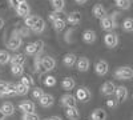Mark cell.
<instances>
[{
  "instance_id": "obj_1",
  "label": "cell",
  "mask_w": 133,
  "mask_h": 120,
  "mask_svg": "<svg viewBox=\"0 0 133 120\" xmlns=\"http://www.w3.org/2000/svg\"><path fill=\"white\" fill-rule=\"evenodd\" d=\"M115 78L118 80H130L133 78V68L124 65V67H118L115 71Z\"/></svg>"
},
{
  "instance_id": "obj_2",
  "label": "cell",
  "mask_w": 133,
  "mask_h": 120,
  "mask_svg": "<svg viewBox=\"0 0 133 120\" xmlns=\"http://www.w3.org/2000/svg\"><path fill=\"white\" fill-rule=\"evenodd\" d=\"M117 15H118V14H113L112 16H107V17H104V19L100 20V26H101V28L105 29V31H112V29H115V28L117 27V23H116V16H117Z\"/></svg>"
},
{
  "instance_id": "obj_3",
  "label": "cell",
  "mask_w": 133,
  "mask_h": 120,
  "mask_svg": "<svg viewBox=\"0 0 133 120\" xmlns=\"http://www.w3.org/2000/svg\"><path fill=\"white\" fill-rule=\"evenodd\" d=\"M55 67H56V60H55L52 56H43L41 58V71L44 72H49L52 70H55Z\"/></svg>"
},
{
  "instance_id": "obj_4",
  "label": "cell",
  "mask_w": 133,
  "mask_h": 120,
  "mask_svg": "<svg viewBox=\"0 0 133 120\" xmlns=\"http://www.w3.org/2000/svg\"><path fill=\"white\" fill-rule=\"evenodd\" d=\"M104 43L108 48H115L118 46V35L115 32H108L104 36Z\"/></svg>"
},
{
  "instance_id": "obj_5",
  "label": "cell",
  "mask_w": 133,
  "mask_h": 120,
  "mask_svg": "<svg viewBox=\"0 0 133 120\" xmlns=\"http://www.w3.org/2000/svg\"><path fill=\"white\" fill-rule=\"evenodd\" d=\"M76 99L81 102V103H87L88 100L91 99V92L88 88H85V87H80V88L76 90Z\"/></svg>"
},
{
  "instance_id": "obj_6",
  "label": "cell",
  "mask_w": 133,
  "mask_h": 120,
  "mask_svg": "<svg viewBox=\"0 0 133 120\" xmlns=\"http://www.w3.org/2000/svg\"><path fill=\"white\" fill-rule=\"evenodd\" d=\"M21 46H23V39L20 36H14L9 37V40L7 41V48L11 51H17Z\"/></svg>"
},
{
  "instance_id": "obj_7",
  "label": "cell",
  "mask_w": 133,
  "mask_h": 120,
  "mask_svg": "<svg viewBox=\"0 0 133 120\" xmlns=\"http://www.w3.org/2000/svg\"><path fill=\"white\" fill-rule=\"evenodd\" d=\"M61 104L65 107V108H71V107H76L77 104V99H76V96L72 95V93H65L61 96Z\"/></svg>"
},
{
  "instance_id": "obj_8",
  "label": "cell",
  "mask_w": 133,
  "mask_h": 120,
  "mask_svg": "<svg viewBox=\"0 0 133 120\" xmlns=\"http://www.w3.org/2000/svg\"><path fill=\"white\" fill-rule=\"evenodd\" d=\"M108 71H109V64H108V61H105V60H98V61L96 63V65H95V72H96L98 76L107 75Z\"/></svg>"
},
{
  "instance_id": "obj_9",
  "label": "cell",
  "mask_w": 133,
  "mask_h": 120,
  "mask_svg": "<svg viewBox=\"0 0 133 120\" xmlns=\"http://www.w3.org/2000/svg\"><path fill=\"white\" fill-rule=\"evenodd\" d=\"M19 110L23 113H32L35 112V103L31 100H23L19 104Z\"/></svg>"
},
{
  "instance_id": "obj_10",
  "label": "cell",
  "mask_w": 133,
  "mask_h": 120,
  "mask_svg": "<svg viewBox=\"0 0 133 120\" xmlns=\"http://www.w3.org/2000/svg\"><path fill=\"white\" fill-rule=\"evenodd\" d=\"M116 90H117V87L115 85V83L113 81H105L104 84H103V87H101V92H103V95H105V96H110V95H113V93H116Z\"/></svg>"
},
{
  "instance_id": "obj_11",
  "label": "cell",
  "mask_w": 133,
  "mask_h": 120,
  "mask_svg": "<svg viewBox=\"0 0 133 120\" xmlns=\"http://www.w3.org/2000/svg\"><path fill=\"white\" fill-rule=\"evenodd\" d=\"M116 100L117 102H120V103H123V102H125L127 99H128V88L127 87H124V85H120V87H117V90H116Z\"/></svg>"
},
{
  "instance_id": "obj_12",
  "label": "cell",
  "mask_w": 133,
  "mask_h": 120,
  "mask_svg": "<svg viewBox=\"0 0 133 120\" xmlns=\"http://www.w3.org/2000/svg\"><path fill=\"white\" fill-rule=\"evenodd\" d=\"M92 14H93L95 17H97V19H100V20L108 16V15H107V9H105L101 4H96V5H93V8H92Z\"/></svg>"
},
{
  "instance_id": "obj_13",
  "label": "cell",
  "mask_w": 133,
  "mask_h": 120,
  "mask_svg": "<svg viewBox=\"0 0 133 120\" xmlns=\"http://www.w3.org/2000/svg\"><path fill=\"white\" fill-rule=\"evenodd\" d=\"M77 56L75 55V53H66V55H64V58H63V64L65 65V67H68V68H71V67H73L75 64H77Z\"/></svg>"
},
{
  "instance_id": "obj_14",
  "label": "cell",
  "mask_w": 133,
  "mask_h": 120,
  "mask_svg": "<svg viewBox=\"0 0 133 120\" xmlns=\"http://www.w3.org/2000/svg\"><path fill=\"white\" fill-rule=\"evenodd\" d=\"M39 103H40V105L44 107V108H49V107H52L53 103H55V97H53L51 93H45V95H44L41 99L39 100Z\"/></svg>"
},
{
  "instance_id": "obj_15",
  "label": "cell",
  "mask_w": 133,
  "mask_h": 120,
  "mask_svg": "<svg viewBox=\"0 0 133 120\" xmlns=\"http://www.w3.org/2000/svg\"><path fill=\"white\" fill-rule=\"evenodd\" d=\"M77 70H79L80 72H87L88 70H89V60H88V58H79V60H77Z\"/></svg>"
},
{
  "instance_id": "obj_16",
  "label": "cell",
  "mask_w": 133,
  "mask_h": 120,
  "mask_svg": "<svg viewBox=\"0 0 133 120\" xmlns=\"http://www.w3.org/2000/svg\"><path fill=\"white\" fill-rule=\"evenodd\" d=\"M65 116L68 117L69 120H79V119H80V111L77 110V107L66 108V111H65Z\"/></svg>"
},
{
  "instance_id": "obj_17",
  "label": "cell",
  "mask_w": 133,
  "mask_h": 120,
  "mask_svg": "<svg viewBox=\"0 0 133 120\" xmlns=\"http://www.w3.org/2000/svg\"><path fill=\"white\" fill-rule=\"evenodd\" d=\"M29 5L27 4V3H23V4H19L17 5V8H16V14L20 16V17H28V15H29Z\"/></svg>"
},
{
  "instance_id": "obj_18",
  "label": "cell",
  "mask_w": 133,
  "mask_h": 120,
  "mask_svg": "<svg viewBox=\"0 0 133 120\" xmlns=\"http://www.w3.org/2000/svg\"><path fill=\"white\" fill-rule=\"evenodd\" d=\"M25 63V53H15L11 59V65H24Z\"/></svg>"
},
{
  "instance_id": "obj_19",
  "label": "cell",
  "mask_w": 133,
  "mask_h": 120,
  "mask_svg": "<svg viewBox=\"0 0 133 120\" xmlns=\"http://www.w3.org/2000/svg\"><path fill=\"white\" fill-rule=\"evenodd\" d=\"M83 40L87 43V44H92V43L96 40V32L93 29H87L83 34Z\"/></svg>"
},
{
  "instance_id": "obj_20",
  "label": "cell",
  "mask_w": 133,
  "mask_h": 120,
  "mask_svg": "<svg viewBox=\"0 0 133 120\" xmlns=\"http://www.w3.org/2000/svg\"><path fill=\"white\" fill-rule=\"evenodd\" d=\"M92 120H107V111L103 108H96L91 115Z\"/></svg>"
},
{
  "instance_id": "obj_21",
  "label": "cell",
  "mask_w": 133,
  "mask_h": 120,
  "mask_svg": "<svg viewBox=\"0 0 133 120\" xmlns=\"http://www.w3.org/2000/svg\"><path fill=\"white\" fill-rule=\"evenodd\" d=\"M39 20H40V16H37V15H29L28 17L24 19V26L32 29L33 27L37 24V21H39Z\"/></svg>"
},
{
  "instance_id": "obj_22",
  "label": "cell",
  "mask_w": 133,
  "mask_h": 120,
  "mask_svg": "<svg viewBox=\"0 0 133 120\" xmlns=\"http://www.w3.org/2000/svg\"><path fill=\"white\" fill-rule=\"evenodd\" d=\"M66 21L72 26H77V24H80V21H81V15L79 12H71L66 16Z\"/></svg>"
},
{
  "instance_id": "obj_23",
  "label": "cell",
  "mask_w": 133,
  "mask_h": 120,
  "mask_svg": "<svg viewBox=\"0 0 133 120\" xmlns=\"http://www.w3.org/2000/svg\"><path fill=\"white\" fill-rule=\"evenodd\" d=\"M61 87H63V90H65V91H71V90H73L76 87V81L72 78H64L63 81H61Z\"/></svg>"
},
{
  "instance_id": "obj_24",
  "label": "cell",
  "mask_w": 133,
  "mask_h": 120,
  "mask_svg": "<svg viewBox=\"0 0 133 120\" xmlns=\"http://www.w3.org/2000/svg\"><path fill=\"white\" fill-rule=\"evenodd\" d=\"M0 108H2V111H3L7 116L14 115V112H15V105H14L12 103H11V102H4Z\"/></svg>"
},
{
  "instance_id": "obj_25",
  "label": "cell",
  "mask_w": 133,
  "mask_h": 120,
  "mask_svg": "<svg viewBox=\"0 0 133 120\" xmlns=\"http://www.w3.org/2000/svg\"><path fill=\"white\" fill-rule=\"evenodd\" d=\"M25 53H27V55H35V56H36V55H40L36 43H29V44H27V47H25Z\"/></svg>"
},
{
  "instance_id": "obj_26",
  "label": "cell",
  "mask_w": 133,
  "mask_h": 120,
  "mask_svg": "<svg viewBox=\"0 0 133 120\" xmlns=\"http://www.w3.org/2000/svg\"><path fill=\"white\" fill-rule=\"evenodd\" d=\"M44 29H45V21H44L43 17H40L37 24L32 28V32H35V34H41V32H44Z\"/></svg>"
},
{
  "instance_id": "obj_27",
  "label": "cell",
  "mask_w": 133,
  "mask_h": 120,
  "mask_svg": "<svg viewBox=\"0 0 133 120\" xmlns=\"http://www.w3.org/2000/svg\"><path fill=\"white\" fill-rule=\"evenodd\" d=\"M11 59H12V56H11L7 51H4V49H0V65H4V64H7L8 61H11Z\"/></svg>"
},
{
  "instance_id": "obj_28",
  "label": "cell",
  "mask_w": 133,
  "mask_h": 120,
  "mask_svg": "<svg viewBox=\"0 0 133 120\" xmlns=\"http://www.w3.org/2000/svg\"><path fill=\"white\" fill-rule=\"evenodd\" d=\"M16 92H17L19 96H25V95L29 92V88H28L27 85H24V84L17 83V84H16Z\"/></svg>"
},
{
  "instance_id": "obj_29",
  "label": "cell",
  "mask_w": 133,
  "mask_h": 120,
  "mask_svg": "<svg viewBox=\"0 0 133 120\" xmlns=\"http://www.w3.org/2000/svg\"><path fill=\"white\" fill-rule=\"evenodd\" d=\"M65 24H66V20L65 19H59L56 21H53V29L60 32V31H63L65 28Z\"/></svg>"
},
{
  "instance_id": "obj_30",
  "label": "cell",
  "mask_w": 133,
  "mask_h": 120,
  "mask_svg": "<svg viewBox=\"0 0 133 120\" xmlns=\"http://www.w3.org/2000/svg\"><path fill=\"white\" fill-rule=\"evenodd\" d=\"M123 29L127 32H133V19L132 17H127L123 21Z\"/></svg>"
},
{
  "instance_id": "obj_31",
  "label": "cell",
  "mask_w": 133,
  "mask_h": 120,
  "mask_svg": "<svg viewBox=\"0 0 133 120\" xmlns=\"http://www.w3.org/2000/svg\"><path fill=\"white\" fill-rule=\"evenodd\" d=\"M51 2H52V7L55 8V11L63 12V9L65 7V0H51Z\"/></svg>"
},
{
  "instance_id": "obj_32",
  "label": "cell",
  "mask_w": 133,
  "mask_h": 120,
  "mask_svg": "<svg viewBox=\"0 0 133 120\" xmlns=\"http://www.w3.org/2000/svg\"><path fill=\"white\" fill-rule=\"evenodd\" d=\"M15 95H17V92H16V84L7 83V91H5L4 96H15Z\"/></svg>"
},
{
  "instance_id": "obj_33",
  "label": "cell",
  "mask_w": 133,
  "mask_h": 120,
  "mask_svg": "<svg viewBox=\"0 0 133 120\" xmlns=\"http://www.w3.org/2000/svg\"><path fill=\"white\" fill-rule=\"evenodd\" d=\"M20 83L21 84H24V85H27L28 88L29 87H32L33 85V79H32V76L31 75H24V76H21V79H20Z\"/></svg>"
},
{
  "instance_id": "obj_34",
  "label": "cell",
  "mask_w": 133,
  "mask_h": 120,
  "mask_svg": "<svg viewBox=\"0 0 133 120\" xmlns=\"http://www.w3.org/2000/svg\"><path fill=\"white\" fill-rule=\"evenodd\" d=\"M44 95H45V93H44V90L39 88V87H35V88H33V91H32V97H33L35 100H40Z\"/></svg>"
},
{
  "instance_id": "obj_35",
  "label": "cell",
  "mask_w": 133,
  "mask_h": 120,
  "mask_svg": "<svg viewBox=\"0 0 133 120\" xmlns=\"http://www.w3.org/2000/svg\"><path fill=\"white\" fill-rule=\"evenodd\" d=\"M43 83L45 84L47 87H55V85H56V78H55V76L48 75V76H45V78H44Z\"/></svg>"
},
{
  "instance_id": "obj_36",
  "label": "cell",
  "mask_w": 133,
  "mask_h": 120,
  "mask_svg": "<svg viewBox=\"0 0 133 120\" xmlns=\"http://www.w3.org/2000/svg\"><path fill=\"white\" fill-rule=\"evenodd\" d=\"M116 5L120 9H129L130 8V0H117Z\"/></svg>"
},
{
  "instance_id": "obj_37",
  "label": "cell",
  "mask_w": 133,
  "mask_h": 120,
  "mask_svg": "<svg viewBox=\"0 0 133 120\" xmlns=\"http://www.w3.org/2000/svg\"><path fill=\"white\" fill-rule=\"evenodd\" d=\"M11 72H12L15 76L23 75V72H24V67H23V65H11Z\"/></svg>"
},
{
  "instance_id": "obj_38",
  "label": "cell",
  "mask_w": 133,
  "mask_h": 120,
  "mask_svg": "<svg viewBox=\"0 0 133 120\" xmlns=\"http://www.w3.org/2000/svg\"><path fill=\"white\" fill-rule=\"evenodd\" d=\"M63 12H60V11H53V12H51L49 15H48V17H49V20L52 21H56V20H59V19H63Z\"/></svg>"
},
{
  "instance_id": "obj_39",
  "label": "cell",
  "mask_w": 133,
  "mask_h": 120,
  "mask_svg": "<svg viewBox=\"0 0 133 120\" xmlns=\"http://www.w3.org/2000/svg\"><path fill=\"white\" fill-rule=\"evenodd\" d=\"M21 120H40V116L37 113H35V112H32V113H23Z\"/></svg>"
},
{
  "instance_id": "obj_40",
  "label": "cell",
  "mask_w": 133,
  "mask_h": 120,
  "mask_svg": "<svg viewBox=\"0 0 133 120\" xmlns=\"http://www.w3.org/2000/svg\"><path fill=\"white\" fill-rule=\"evenodd\" d=\"M31 28H28V27H23V28H20L19 29V35H20V37H29L31 36Z\"/></svg>"
},
{
  "instance_id": "obj_41",
  "label": "cell",
  "mask_w": 133,
  "mask_h": 120,
  "mask_svg": "<svg viewBox=\"0 0 133 120\" xmlns=\"http://www.w3.org/2000/svg\"><path fill=\"white\" fill-rule=\"evenodd\" d=\"M35 71L36 72H41V56L40 55H36L35 56Z\"/></svg>"
},
{
  "instance_id": "obj_42",
  "label": "cell",
  "mask_w": 133,
  "mask_h": 120,
  "mask_svg": "<svg viewBox=\"0 0 133 120\" xmlns=\"http://www.w3.org/2000/svg\"><path fill=\"white\" fill-rule=\"evenodd\" d=\"M5 91H7V83L0 81V96L5 95Z\"/></svg>"
},
{
  "instance_id": "obj_43",
  "label": "cell",
  "mask_w": 133,
  "mask_h": 120,
  "mask_svg": "<svg viewBox=\"0 0 133 120\" xmlns=\"http://www.w3.org/2000/svg\"><path fill=\"white\" fill-rule=\"evenodd\" d=\"M8 3H9V5L11 7H12V8H17V5H19V2H17V0H8Z\"/></svg>"
},
{
  "instance_id": "obj_44",
  "label": "cell",
  "mask_w": 133,
  "mask_h": 120,
  "mask_svg": "<svg viewBox=\"0 0 133 120\" xmlns=\"http://www.w3.org/2000/svg\"><path fill=\"white\" fill-rule=\"evenodd\" d=\"M107 105H108L109 108H115V107L117 105V103H116V100H112V99H110V100L107 102Z\"/></svg>"
},
{
  "instance_id": "obj_45",
  "label": "cell",
  "mask_w": 133,
  "mask_h": 120,
  "mask_svg": "<svg viewBox=\"0 0 133 120\" xmlns=\"http://www.w3.org/2000/svg\"><path fill=\"white\" fill-rule=\"evenodd\" d=\"M5 117H7V115H5V113L2 111V108H0V120H4Z\"/></svg>"
},
{
  "instance_id": "obj_46",
  "label": "cell",
  "mask_w": 133,
  "mask_h": 120,
  "mask_svg": "<svg viewBox=\"0 0 133 120\" xmlns=\"http://www.w3.org/2000/svg\"><path fill=\"white\" fill-rule=\"evenodd\" d=\"M47 120H63V119L59 117V116H51V117H48Z\"/></svg>"
},
{
  "instance_id": "obj_47",
  "label": "cell",
  "mask_w": 133,
  "mask_h": 120,
  "mask_svg": "<svg viewBox=\"0 0 133 120\" xmlns=\"http://www.w3.org/2000/svg\"><path fill=\"white\" fill-rule=\"evenodd\" d=\"M75 2H76L77 4H85V3L88 2V0H75Z\"/></svg>"
},
{
  "instance_id": "obj_48",
  "label": "cell",
  "mask_w": 133,
  "mask_h": 120,
  "mask_svg": "<svg viewBox=\"0 0 133 120\" xmlns=\"http://www.w3.org/2000/svg\"><path fill=\"white\" fill-rule=\"evenodd\" d=\"M4 26H5V23H4V20H3L2 17H0V29H2V28H3Z\"/></svg>"
},
{
  "instance_id": "obj_49",
  "label": "cell",
  "mask_w": 133,
  "mask_h": 120,
  "mask_svg": "<svg viewBox=\"0 0 133 120\" xmlns=\"http://www.w3.org/2000/svg\"><path fill=\"white\" fill-rule=\"evenodd\" d=\"M19 4H23V3H27V0H17Z\"/></svg>"
},
{
  "instance_id": "obj_50",
  "label": "cell",
  "mask_w": 133,
  "mask_h": 120,
  "mask_svg": "<svg viewBox=\"0 0 133 120\" xmlns=\"http://www.w3.org/2000/svg\"><path fill=\"white\" fill-rule=\"evenodd\" d=\"M116 2H117V0H116Z\"/></svg>"
},
{
  "instance_id": "obj_51",
  "label": "cell",
  "mask_w": 133,
  "mask_h": 120,
  "mask_svg": "<svg viewBox=\"0 0 133 120\" xmlns=\"http://www.w3.org/2000/svg\"><path fill=\"white\" fill-rule=\"evenodd\" d=\"M45 120H47V119H45Z\"/></svg>"
}]
</instances>
